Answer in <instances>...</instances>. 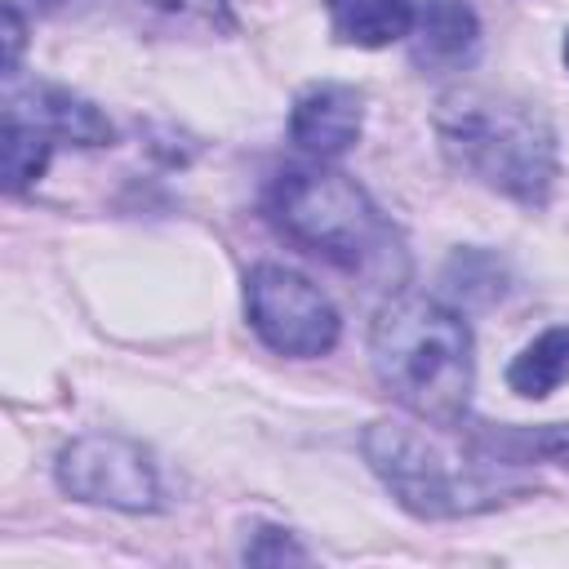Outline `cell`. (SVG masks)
Listing matches in <instances>:
<instances>
[{
	"mask_svg": "<svg viewBox=\"0 0 569 569\" xmlns=\"http://www.w3.org/2000/svg\"><path fill=\"white\" fill-rule=\"evenodd\" d=\"M436 133L445 156L476 182L520 204H542L551 196L560 169L556 133L529 102L489 89H458L440 98Z\"/></svg>",
	"mask_w": 569,
	"mask_h": 569,
	"instance_id": "obj_4",
	"label": "cell"
},
{
	"mask_svg": "<svg viewBox=\"0 0 569 569\" xmlns=\"http://www.w3.org/2000/svg\"><path fill=\"white\" fill-rule=\"evenodd\" d=\"M244 560H253V565H284V560H307V551L289 538V529H258V538L244 547Z\"/></svg>",
	"mask_w": 569,
	"mask_h": 569,
	"instance_id": "obj_14",
	"label": "cell"
},
{
	"mask_svg": "<svg viewBox=\"0 0 569 569\" xmlns=\"http://www.w3.org/2000/svg\"><path fill=\"white\" fill-rule=\"evenodd\" d=\"M147 22L173 27V31H200V36H227L236 27L227 0H120Z\"/></svg>",
	"mask_w": 569,
	"mask_h": 569,
	"instance_id": "obj_13",
	"label": "cell"
},
{
	"mask_svg": "<svg viewBox=\"0 0 569 569\" xmlns=\"http://www.w3.org/2000/svg\"><path fill=\"white\" fill-rule=\"evenodd\" d=\"M18 53H22V13L4 4V71H18Z\"/></svg>",
	"mask_w": 569,
	"mask_h": 569,
	"instance_id": "obj_15",
	"label": "cell"
},
{
	"mask_svg": "<svg viewBox=\"0 0 569 569\" xmlns=\"http://www.w3.org/2000/svg\"><path fill=\"white\" fill-rule=\"evenodd\" d=\"M271 222L316 258L365 276V280H400L405 244L387 213L369 200V191L338 169H284L267 191Z\"/></svg>",
	"mask_w": 569,
	"mask_h": 569,
	"instance_id": "obj_2",
	"label": "cell"
},
{
	"mask_svg": "<svg viewBox=\"0 0 569 569\" xmlns=\"http://www.w3.org/2000/svg\"><path fill=\"white\" fill-rule=\"evenodd\" d=\"M369 356L378 382L422 422L458 427L471 387L476 356L467 320L431 293H391L369 333Z\"/></svg>",
	"mask_w": 569,
	"mask_h": 569,
	"instance_id": "obj_1",
	"label": "cell"
},
{
	"mask_svg": "<svg viewBox=\"0 0 569 569\" xmlns=\"http://www.w3.org/2000/svg\"><path fill=\"white\" fill-rule=\"evenodd\" d=\"M360 445L373 476L391 489V498L422 520L480 516L529 489V480H520L511 462L471 458L453 449L445 436H436L427 422L413 427V422L382 418V422H369Z\"/></svg>",
	"mask_w": 569,
	"mask_h": 569,
	"instance_id": "obj_3",
	"label": "cell"
},
{
	"mask_svg": "<svg viewBox=\"0 0 569 569\" xmlns=\"http://www.w3.org/2000/svg\"><path fill=\"white\" fill-rule=\"evenodd\" d=\"M360 124H365L360 93L351 84H338V80L307 84L293 98V111H289V138L302 151L320 156V160H333V156L351 151L356 138H360Z\"/></svg>",
	"mask_w": 569,
	"mask_h": 569,
	"instance_id": "obj_7",
	"label": "cell"
},
{
	"mask_svg": "<svg viewBox=\"0 0 569 569\" xmlns=\"http://www.w3.org/2000/svg\"><path fill=\"white\" fill-rule=\"evenodd\" d=\"M4 116L31 120L49 138H62L76 147H107L111 142V120L93 102L67 93V89H53V84H31L27 93H9Z\"/></svg>",
	"mask_w": 569,
	"mask_h": 569,
	"instance_id": "obj_9",
	"label": "cell"
},
{
	"mask_svg": "<svg viewBox=\"0 0 569 569\" xmlns=\"http://www.w3.org/2000/svg\"><path fill=\"white\" fill-rule=\"evenodd\" d=\"M565 378H569V325L542 329V333L507 365V387H511L516 396H525V400L551 396Z\"/></svg>",
	"mask_w": 569,
	"mask_h": 569,
	"instance_id": "obj_11",
	"label": "cell"
},
{
	"mask_svg": "<svg viewBox=\"0 0 569 569\" xmlns=\"http://www.w3.org/2000/svg\"><path fill=\"white\" fill-rule=\"evenodd\" d=\"M565 67H569V36H565Z\"/></svg>",
	"mask_w": 569,
	"mask_h": 569,
	"instance_id": "obj_17",
	"label": "cell"
},
{
	"mask_svg": "<svg viewBox=\"0 0 569 569\" xmlns=\"http://www.w3.org/2000/svg\"><path fill=\"white\" fill-rule=\"evenodd\" d=\"M480 49V18L467 0H422L409 27V58L422 71H462Z\"/></svg>",
	"mask_w": 569,
	"mask_h": 569,
	"instance_id": "obj_8",
	"label": "cell"
},
{
	"mask_svg": "<svg viewBox=\"0 0 569 569\" xmlns=\"http://www.w3.org/2000/svg\"><path fill=\"white\" fill-rule=\"evenodd\" d=\"M58 485L71 498L111 507V511H156L160 507V476H156L147 449L124 436H111V431L76 436L58 453Z\"/></svg>",
	"mask_w": 569,
	"mask_h": 569,
	"instance_id": "obj_6",
	"label": "cell"
},
{
	"mask_svg": "<svg viewBox=\"0 0 569 569\" xmlns=\"http://www.w3.org/2000/svg\"><path fill=\"white\" fill-rule=\"evenodd\" d=\"M244 311H249L253 333L271 351L293 356V360L329 356L342 333L333 302L307 276H298L280 262H258L244 276Z\"/></svg>",
	"mask_w": 569,
	"mask_h": 569,
	"instance_id": "obj_5",
	"label": "cell"
},
{
	"mask_svg": "<svg viewBox=\"0 0 569 569\" xmlns=\"http://www.w3.org/2000/svg\"><path fill=\"white\" fill-rule=\"evenodd\" d=\"M325 9L333 36L356 49H382L391 40H405L418 13L413 0H325Z\"/></svg>",
	"mask_w": 569,
	"mask_h": 569,
	"instance_id": "obj_10",
	"label": "cell"
},
{
	"mask_svg": "<svg viewBox=\"0 0 569 569\" xmlns=\"http://www.w3.org/2000/svg\"><path fill=\"white\" fill-rule=\"evenodd\" d=\"M4 4H9V9H18V4H27V0H4ZM31 4H36V13H49V9H58L62 0H31Z\"/></svg>",
	"mask_w": 569,
	"mask_h": 569,
	"instance_id": "obj_16",
	"label": "cell"
},
{
	"mask_svg": "<svg viewBox=\"0 0 569 569\" xmlns=\"http://www.w3.org/2000/svg\"><path fill=\"white\" fill-rule=\"evenodd\" d=\"M49 151H53V138L31 124V120H18V116H4V142H0V164H4V191L18 196L27 191L44 164H49Z\"/></svg>",
	"mask_w": 569,
	"mask_h": 569,
	"instance_id": "obj_12",
	"label": "cell"
}]
</instances>
